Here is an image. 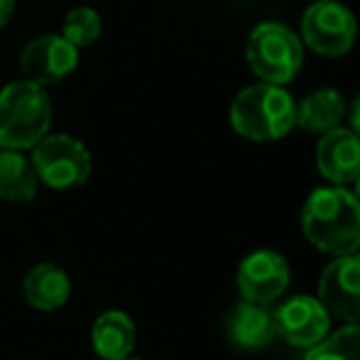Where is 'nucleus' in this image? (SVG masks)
<instances>
[{
	"label": "nucleus",
	"instance_id": "1",
	"mask_svg": "<svg viewBox=\"0 0 360 360\" xmlns=\"http://www.w3.org/2000/svg\"><path fill=\"white\" fill-rule=\"evenodd\" d=\"M301 230L319 252L333 257L358 255L360 205L345 186L319 188L301 210Z\"/></svg>",
	"mask_w": 360,
	"mask_h": 360
},
{
	"label": "nucleus",
	"instance_id": "2",
	"mask_svg": "<svg viewBox=\"0 0 360 360\" xmlns=\"http://www.w3.org/2000/svg\"><path fill=\"white\" fill-rule=\"evenodd\" d=\"M230 124L240 136L257 143L279 141L296 126V101L279 84H252L232 99Z\"/></svg>",
	"mask_w": 360,
	"mask_h": 360
},
{
	"label": "nucleus",
	"instance_id": "3",
	"mask_svg": "<svg viewBox=\"0 0 360 360\" xmlns=\"http://www.w3.org/2000/svg\"><path fill=\"white\" fill-rule=\"evenodd\" d=\"M52 124V101L45 86L30 79L0 89V148L30 150Z\"/></svg>",
	"mask_w": 360,
	"mask_h": 360
},
{
	"label": "nucleus",
	"instance_id": "4",
	"mask_svg": "<svg viewBox=\"0 0 360 360\" xmlns=\"http://www.w3.org/2000/svg\"><path fill=\"white\" fill-rule=\"evenodd\" d=\"M247 62L266 84H289L304 67V42L281 22H259L247 37Z\"/></svg>",
	"mask_w": 360,
	"mask_h": 360
},
{
	"label": "nucleus",
	"instance_id": "5",
	"mask_svg": "<svg viewBox=\"0 0 360 360\" xmlns=\"http://www.w3.org/2000/svg\"><path fill=\"white\" fill-rule=\"evenodd\" d=\"M30 150V163L35 168L37 180L52 191H72L89 180L91 153L75 136H45Z\"/></svg>",
	"mask_w": 360,
	"mask_h": 360
},
{
	"label": "nucleus",
	"instance_id": "6",
	"mask_svg": "<svg viewBox=\"0 0 360 360\" xmlns=\"http://www.w3.org/2000/svg\"><path fill=\"white\" fill-rule=\"evenodd\" d=\"M355 18L338 0H316L301 18V40L323 57H343L355 45Z\"/></svg>",
	"mask_w": 360,
	"mask_h": 360
},
{
	"label": "nucleus",
	"instance_id": "7",
	"mask_svg": "<svg viewBox=\"0 0 360 360\" xmlns=\"http://www.w3.org/2000/svg\"><path fill=\"white\" fill-rule=\"evenodd\" d=\"M330 319L358 323L360 319V259L358 255L335 257L319 276V296Z\"/></svg>",
	"mask_w": 360,
	"mask_h": 360
},
{
	"label": "nucleus",
	"instance_id": "8",
	"mask_svg": "<svg viewBox=\"0 0 360 360\" xmlns=\"http://www.w3.org/2000/svg\"><path fill=\"white\" fill-rule=\"evenodd\" d=\"M271 316L276 335L294 348H311L330 330V316L316 296H291Z\"/></svg>",
	"mask_w": 360,
	"mask_h": 360
},
{
	"label": "nucleus",
	"instance_id": "9",
	"mask_svg": "<svg viewBox=\"0 0 360 360\" xmlns=\"http://www.w3.org/2000/svg\"><path fill=\"white\" fill-rule=\"evenodd\" d=\"M291 271L286 259L274 250H257L237 266V289L242 299L257 304H271L286 291Z\"/></svg>",
	"mask_w": 360,
	"mask_h": 360
},
{
	"label": "nucleus",
	"instance_id": "10",
	"mask_svg": "<svg viewBox=\"0 0 360 360\" xmlns=\"http://www.w3.org/2000/svg\"><path fill=\"white\" fill-rule=\"evenodd\" d=\"M79 65V50L62 35H40L25 45L20 55V70L25 79L40 86L57 84L70 77Z\"/></svg>",
	"mask_w": 360,
	"mask_h": 360
},
{
	"label": "nucleus",
	"instance_id": "11",
	"mask_svg": "<svg viewBox=\"0 0 360 360\" xmlns=\"http://www.w3.org/2000/svg\"><path fill=\"white\" fill-rule=\"evenodd\" d=\"M316 165L319 173L333 186H348L360 175V141L353 129L328 131L316 146Z\"/></svg>",
	"mask_w": 360,
	"mask_h": 360
},
{
	"label": "nucleus",
	"instance_id": "12",
	"mask_svg": "<svg viewBox=\"0 0 360 360\" xmlns=\"http://www.w3.org/2000/svg\"><path fill=\"white\" fill-rule=\"evenodd\" d=\"M227 335L237 348L259 350L274 340V316H271L269 304H257V301L242 299L232 309L227 319Z\"/></svg>",
	"mask_w": 360,
	"mask_h": 360
},
{
	"label": "nucleus",
	"instance_id": "13",
	"mask_svg": "<svg viewBox=\"0 0 360 360\" xmlns=\"http://www.w3.org/2000/svg\"><path fill=\"white\" fill-rule=\"evenodd\" d=\"M72 281L65 269L42 262L35 264L22 279V296L37 311H57L70 301Z\"/></svg>",
	"mask_w": 360,
	"mask_h": 360
},
{
	"label": "nucleus",
	"instance_id": "14",
	"mask_svg": "<svg viewBox=\"0 0 360 360\" xmlns=\"http://www.w3.org/2000/svg\"><path fill=\"white\" fill-rule=\"evenodd\" d=\"M91 345L101 360L131 358L136 348V323L124 311H104L91 326Z\"/></svg>",
	"mask_w": 360,
	"mask_h": 360
},
{
	"label": "nucleus",
	"instance_id": "15",
	"mask_svg": "<svg viewBox=\"0 0 360 360\" xmlns=\"http://www.w3.org/2000/svg\"><path fill=\"white\" fill-rule=\"evenodd\" d=\"M345 99L338 89H316L296 104V126L311 134H328L338 129L345 119Z\"/></svg>",
	"mask_w": 360,
	"mask_h": 360
},
{
	"label": "nucleus",
	"instance_id": "16",
	"mask_svg": "<svg viewBox=\"0 0 360 360\" xmlns=\"http://www.w3.org/2000/svg\"><path fill=\"white\" fill-rule=\"evenodd\" d=\"M40 180L30 158L22 150L0 148V200L30 202L37 195Z\"/></svg>",
	"mask_w": 360,
	"mask_h": 360
},
{
	"label": "nucleus",
	"instance_id": "17",
	"mask_svg": "<svg viewBox=\"0 0 360 360\" xmlns=\"http://www.w3.org/2000/svg\"><path fill=\"white\" fill-rule=\"evenodd\" d=\"M360 328L358 323H345L340 330L321 338L316 345L306 348L304 360H358Z\"/></svg>",
	"mask_w": 360,
	"mask_h": 360
},
{
	"label": "nucleus",
	"instance_id": "18",
	"mask_svg": "<svg viewBox=\"0 0 360 360\" xmlns=\"http://www.w3.org/2000/svg\"><path fill=\"white\" fill-rule=\"evenodd\" d=\"M62 37L67 42L82 50V47H89L99 40L101 35V18L94 8H86V6H79V8H72L70 13L65 15L62 20Z\"/></svg>",
	"mask_w": 360,
	"mask_h": 360
},
{
	"label": "nucleus",
	"instance_id": "19",
	"mask_svg": "<svg viewBox=\"0 0 360 360\" xmlns=\"http://www.w3.org/2000/svg\"><path fill=\"white\" fill-rule=\"evenodd\" d=\"M15 15V0H0V30Z\"/></svg>",
	"mask_w": 360,
	"mask_h": 360
},
{
	"label": "nucleus",
	"instance_id": "20",
	"mask_svg": "<svg viewBox=\"0 0 360 360\" xmlns=\"http://www.w3.org/2000/svg\"><path fill=\"white\" fill-rule=\"evenodd\" d=\"M124 360H136V358H124Z\"/></svg>",
	"mask_w": 360,
	"mask_h": 360
}]
</instances>
